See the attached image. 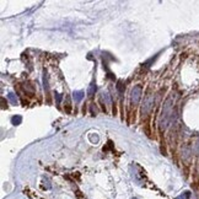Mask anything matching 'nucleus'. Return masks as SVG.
Instances as JSON below:
<instances>
[{
	"mask_svg": "<svg viewBox=\"0 0 199 199\" xmlns=\"http://www.w3.org/2000/svg\"><path fill=\"white\" fill-rule=\"evenodd\" d=\"M175 100H176V95H175V93H171V95L166 98V101L164 102V107H162L161 117H160V128L161 129H166L167 125L170 124Z\"/></svg>",
	"mask_w": 199,
	"mask_h": 199,
	"instance_id": "nucleus-1",
	"label": "nucleus"
},
{
	"mask_svg": "<svg viewBox=\"0 0 199 199\" xmlns=\"http://www.w3.org/2000/svg\"><path fill=\"white\" fill-rule=\"evenodd\" d=\"M141 92H143V88H141L140 85H137L133 87L132 93H130V98H132L133 104H138L140 98H141Z\"/></svg>",
	"mask_w": 199,
	"mask_h": 199,
	"instance_id": "nucleus-2",
	"label": "nucleus"
},
{
	"mask_svg": "<svg viewBox=\"0 0 199 199\" xmlns=\"http://www.w3.org/2000/svg\"><path fill=\"white\" fill-rule=\"evenodd\" d=\"M153 104H154V96L149 95L144 100V104H143V108H141V113L148 114L150 112V109L153 108Z\"/></svg>",
	"mask_w": 199,
	"mask_h": 199,
	"instance_id": "nucleus-3",
	"label": "nucleus"
},
{
	"mask_svg": "<svg viewBox=\"0 0 199 199\" xmlns=\"http://www.w3.org/2000/svg\"><path fill=\"white\" fill-rule=\"evenodd\" d=\"M73 98L75 102H80L84 98V91H74L73 92Z\"/></svg>",
	"mask_w": 199,
	"mask_h": 199,
	"instance_id": "nucleus-4",
	"label": "nucleus"
},
{
	"mask_svg": "<svg viewBox=\"0 0 199 199\" xmlns=\"http://www.w3.org/2000/svg\"><path fill=\"white\" fill-rule=\"evenodd\" d=\"M96 90H97L96 82H95V81H92V82L90 84V86H88V90H87V93H88V96H92V95H95Z\"/></svg>",
	"mask_w": 199,
	"mask_h": 199,
	"instance_id": "nucleus-5",
	"label": "nucleus"
},
{
	"mask_svg": "<svg viewBox=\"0 0 199 199\" xmlns=\"http://www.w3.org/2000/svg\"><path fill=\"white\" fill-rule=\"evenodd\" d=\"M8 98L10 100L11 104H15V106L17 104V97H16V95H15L14 92H9V93H8Z\"/></svg>",
	"mask_w": 199,
	"mask_h": 199,
	"instance_id": "nucleus-6",
	"label": "nucleus"
},
{
	"mask_svg": "<svg viewBox=\"0 0 199 199\" xmlns=\"http://www.w3.org/2000/svg\"><path fill=\"white\" fill-rule=\"evenodd\" d=\"M21 122H22V117L21 116H14L11 118V123L14 125H19V124H21Z\"/></svg>",
	"mask_w": 199,
	"mask_h": 199,
	"instance_id": "nucleus-7",
	"label": "nucleus"
},
{
	"mask_svg": "<svg viewBox=\"0 0 199 199\" xmlns=\"http://www.w3.org/2000/svg\"><path fill=\"white\" fill-rule=\"evenodd\" d=\"M102 98L104 100V102H106V104H108V106H111L112 101H111V97H109L108 92H102Z\"/></svg>",
	"mask_w": 199,
	"mask_h": 199,
	"instance_id": "nucleus-8",
	"label": "nucleus"
},
{
	"mask_svg": "<svg viewBox=\"0 0 199 199\" xmlns=\"http://www.w3.org/2000/svg\"><path fill=\"white\" fill-rule=\"evenodd\" d=\"M189 197H191V192L187 191V192H183L182 194L180 197H177L176 199H189Z\"/></svg>",
	"mask_w": 199,
	"mask_h": 199,
	"instance_id": "nucleus-9",
	"label": "nucleus"
},
{
	"mask_svg": "<svg viewBox=\"0 0 199 199\" xmlns=\"http://www.w3.org/2000/svg\"><path fill=\"white\" fill-rule=\"evenodd\" d=\"M117 90L122 93V92H124V85H123V82L122 81H118V85H117Z\"/></svg>",
	"mask_w": 199,
	"mask_h": 199,
	"instance_id": "nucleus-10",
	"label": "nucleus"
},
{
	"mask_svg": "<svg viewBox=\"0 0 199 199\" xmlns=\"http://www.w3.org/2000/svg\"><path fill=\"white\" fill-rule=\"evenodd\" d=\"M193 151H194L196 155H199V140L194 144V146H193Z\"/></svg>",
	"mask_w": 199,
	"mask_h": 199,
	"instance_id": "nucleus-11",
	"label": "nucleus"
},
{
	"mask_svg": "<svg viewBox=\"0 0 199 199\" xmlns=\"http://www.w3.org/2000/svg\"><path fill=\"white\" fill-rule=\"evenodd\" d=\"M43 84H44V90L48 91V81H47V75L44 74V77H43Z\"/></svg>",
	"mask_w": 199,
	"mask_h": 199,
	"instance_id": "nucleus-12",
	"label": "nucleus"
},
{
	"mask_svg": "<svg viewBox=\"0 0 199 199\" xmlns=\"http://www.w3.org/2000/svg\"><path fill=\"white\" fill-rule=\"evenodd\" d=\"M54 95H55V98H57V103L59 104L61 102V95H60V93H57V92L54 93Z\"/></svg>",
	"mask_w": 199,
	"mask_h": 199,
	"instance_id": "nucleus-13",
	"label": "nucleus"
},
{
	"mask_svg": "<svg viewBox=\"0 0 199 199\" xmlns=\"http://www.w3.org/2000/svg\"><path fill=\"white\" fill-rule=\"evenodd\" d=\"M133 199H138V198H133Z\"/></svg>",
	"mask_w": 199,
	"mask_h": 199,
	"instance_id": "nucleus-14",
	"label": "nucleus"
}]
</instances>
